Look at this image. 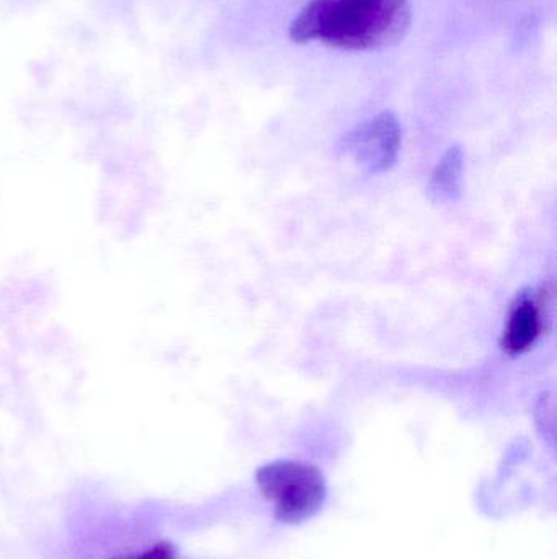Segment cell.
<instances>
[{"label":"cell","mask_w":557,"mask_h":559,"mask_svg":"<svg viewBox=\"0 0 557 559\" xmlns=\"http://www.w3.org/2000/svg\"><path fill=\"white\" fill-rule=\"evenodd\" d=\"M411 19L409 0H311L291 23L290 38L368 51L401 41Z\"/></svg>","instance_id":"cell-1"},{"label":"cell","mask_w":557,"mask_h":559,"mask_svg":"<svg viewBox=\"0 0 557 559\" xmlns=\"http://www.w3.org/2000/svg\"><path fill=\"white\" fill-rule=\"evenodd\" d=\"M255 479L262 495L277 501L278 521L287 524H300L313 518L326 498L323 473L306 463H270L258 469Z\"/></svg>","instance_id":"cell-2"},{"label":"cell","mask_w":557,"mask_h":559,"mask_svg":"<svg viewBox=\"0 0 557 559\" xmlns=\"http://www.w3.org/2000/svg\"><path fill=\"white\" fill-rule=\"evenodd\" d=\"M401 144V123L392 111H383L347 134L342 150L368 173L379 174L395 166Z\"/></svg>","instance_id":"cell-3"},{"label":"cell","mask_w":557,"mask_h":559,"mask_svg":"<svg viewBox=\"0 0 557 559\" xmlns=\"http://www.w3.org/2000/svg\"><path fill=\"white\" fill-rule=\"evenodd\" d=\"M548 292L520 293L510 309L500 347L510 357L526 354L542 335L545 328V305H548Z\"/></svg>","instance_id":"cell-4"},{"label":"cell","mask_w":557,"mask_h":559,"mask_svg":"<svg viewBox=\"0 0 557 559\" xmlns=\"http://www.w3.org/2000/svg\"><path fill=\"white\" fill-rule=\"evenodd\" d=\"M463 163V150L460 146L450 147L438 160L427 187V195L432 202L450 203L460 199Z\"/></svg>","instance_id":"cell-5"},{"label":"cell","mask_w":557,"mask_h":559,"mask_svg":"<svg viewBox=\"0 0 557 559\" xmlns=\"http://www.w3.org/2000/svg\"><path fill=\"white\" fill-rule=\"evenodd\" d=\"M173 557H175L173 545L169 542H159L140 554L123 555L114 559H173Z\"/></svg>","instance_id":"cell-6"}]
</instances>
